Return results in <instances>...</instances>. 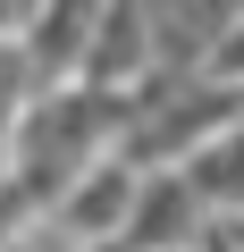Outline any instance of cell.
Listing matches in <instances>:
<instances>
[{"label":"cell","mask_w":244,"mask_h":252,"mask_svg":"<svg viewBox=\"0 0 244 252\" xmlns=\"http://www.w3.org/2000/svg\"><path fill=\"white\" fill-rule=\"evenodd\" d=\"M143 160L135 152H109V160H93L68 193H59V219L84 235V244H109V235H127L135 227V202H143Z\"/></svg>","instance_id":"obj_4"},{"label":"cell","mask_w":244,"mask_h":252,"mask_svg":"<svg viewBox=\"0 0 244 252\" xmlns=\"http://www.w3.org/2000/svg\"><path fill=\"white\" fill-rule=\"evenodd\" d=\"M210 227H219V219H210V202L194 193V177H185V168H152L127 235H135L143 252H202Z\"/></svg>","instance_id":"obj_6"},{"label":"cell","mask_w":244,"mask_h":252,"mask_svg":"<svg viewBox=\"0 0 244 252\" xmlns=\"http://www.w3.org/2000/svg\"><path fill=\"white\" fill-rule=\"evenodd\" d=\"M127 126H135V93L118 84H93V76H68V84H34L26 93V118H17V193L34 210H59V193L109 160L127 152Z\"/></svg>","instance_id":"obj_1"},{"label":"cell","mask_w":244,"mask_h":252,"mask_svg":"<svg viewBox=\"0 0 244 252\" xmlns=\"http://www.w3.org/2000/svg\"><path fill=\"white\" fill-rule=\"evenodd\" d=\"M227 126H244V84L219 67H185V76H143L135 84V126L127 152L143 168H185L202 143H219Z\"/></svg>","instance_id":"obj_2"},{"label":"cell","mask_w":244,"mask_h":252,"mask_svg":"<svg viewBox=\"0 0 244 252\" xmlns=\"http://www.w3.org/2000/svg\"><path fill=\"white\" fill-rule=\"evenodd\" d=\"M152 67H160V17H152V0H109L101 26H93V51H84V76L135 93Z\"/></svg>","instance_id":"obj_5"},{"label":"cell","mask_w":244,"mask_h":252,"mask_svg":"<svg viewBox=\"0 0 244 252\" xmlns=\"http://www.w3.org/2000/svg\"><path fill=\"white\" fill-rule=\"evenodd\" d=\"M160 17V67L152 76H185V67H210L227 26L244 17V0H152Z\"/></svg>","instance_id":"obj_7"},{"label":"cell","mask_w":244,"mask_h":252,"mask_svg":"<svg viewBox=\"0 0 244 252\" xmlns=\"http://www.w3.org/2000/svg\"><path fill=\"white\" fill-rule=\"evenodd\" d=\"M101 9H109V0H34L26 26H17V67H26V84H68V76H84V51H93Z\"/></svg>","instance_id":"obj_3"},{"label":"cell","mask_w":244,"mask_h":252,"mask_svg":"<svg viewBox=\"0 0 244 252\" xmlns=\"http://www.w3.org/2000/svg\"><path fill=\"white\" fill-rule=\"evenodd\" d=\"M210 67H219V76H236V84H244V17H236V26H227V42H219V59H210Z\"/></svg>","instance_id":"obj_9"},{"label":"cell","mask_w":244,"mask_h":252,"mask_svg":"<svg viewBox=\"0 0 244 252\" xmlns=\"http://www.w3.org/2000/svg\"><path fill=\"white\" fill-rule=\"evenodd\" d=\"M185 177H194V193L210 202V219H244V126H227L219 143H202V152L185 160Z\"/></svg>","instance_id":"obj_8"}]
</instances>
